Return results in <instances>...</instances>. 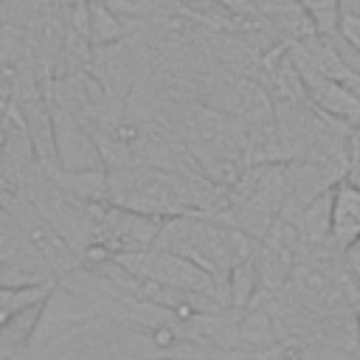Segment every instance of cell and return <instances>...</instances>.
Here are the masks:
<instances>
[{"label": "cell", "instance_id": "8992f818", "mask_svg": "<svg viewBox=\"0 0 360 360\" xmlns=\"http://www.w3.org/2000/svg\"><path fill=\"white\" fill-rule=\"evenodd\" d=\"M329 242L343 253L360 242V180L352 174H343L332 186Z\"/></svg>", "mask_w": 360, "mask_h": 360}, {"label": "cell", "instance_id": "ba28073f", "mask_svg": "<svg viewBox=\"0 0 360 360\" xmlns=\"http://www.w3.org/2000/svg\"><path fill=\"white\" fill-rule=\"evenodd\" d=\"M295 3L315 34H321V37L340 34V20L346 14L343 0H295Z\"/></svg>", "mask_w": 360, "mask_h": 360}, {"label": "cell", "instance_id": "277c9868", "mask_svg": "<svg viewBox=\"0 0 360 360\" xmlns=\"http://www.w3.org/2000/svg\"><path fill=\"white\" fill-rule=\"evenodd\" d=\"M87 228H90L87 253L124 259V256L155 248L163 219L107 202V200H87Z\"/></svg>", "mask_w": 360, "mask_h": 360}, {"label": "cell", "instance_id": "9c48e42d", "mask_svg": "<svg viewBox=\"0 0 360 360\" xmlns=\"http://www.w3.org/2000/svg\"><path fill=\"white\" fill-rule=\"evenodd\" d=\"M340 39L349 42L360 53V14H352V11L343 14V20H340Z\"/></svg>", "mask_w": 360, "mask_h": 360}, {"label": "cell", "instance_id": "7a4b0ae2", "mask_svg": "<svg viewBox=\"0 0 360 360\" xmlns=\"http://www.w3.org/2000/svg\"><path fill=\"white\" fill-rule=\"evenodd\" d=\"M211 360L191 340V318L138 323L115 312H90L82 321L31 346L20 360Z\"/></svg>", "mask_w": 360, "mask_h": 360}, {"label": "cell", "instance_id": "3957f363", "mask_svg": "<svg viewBox=\"0 0 360 360\" xmlns=\"http://www.w3.org/2000/svg\"><path fill=\"white\" fill-rule=\"evenodd\" d=\"M155 245L191 259L197 267L214 276L225 287L228 301L233 273L256 253V239L245 233L228 214L217 211H194L163 219Z\"/></svg>", "mask_w": 360, "mask_h": 360}, {"label": "cell", "instance_id": "52a82bcc", "mask_svg": "<svg viewBox=\"0 0 360 360\" xmlns=\"http://www.w3.org/2000/svg\"><path fill=\"white\" fill-rule=\"evenodd\" d=\"M59 292V281L56 278H45V281H25V284H6L0 281V326L6 321H11L20 309H25L28 304L45 298V295H56Z\"/></svg>", "mask_w": 360, "mask_h": 360}, {"label": "cell", "instance_id": "6da1fadb", "mask_svg": "<svg viewBox=\"0 0 360 360\" xmlns=\"http://www.w3.org/2000/svg\"><path fill=\"white\" fill-rule=\"evenodd\" d=\"M53 177L82 200H107L158 219L194 211L225 214L228 208V191L211 183L205 174L180 172L158 163L101 166L93 172L62 169Z\"/></svg>", "mask_w": 360, "mask_h": 360}, {"label": "cell", "instance_id": "5b68a950", "mask_svg": "<svg viewBox=\"0 0 360 360\" xmlns=\"http://www.w3.org/2000/svg\"><path fill=\"white\" fill-rule=\"evenodd\" d=\"M118 262L127 270H132L135 276H141V278H149V281L172 287V290L208 295V298H217L225 307H231L225 287L214 276H208L202 267H197L191 259H186L180 253H172V250L155 245V248H149L143 253H132V256H124Z\"/></svg>", "mask_w": 360, "mask_h": 360}]
</instances>
